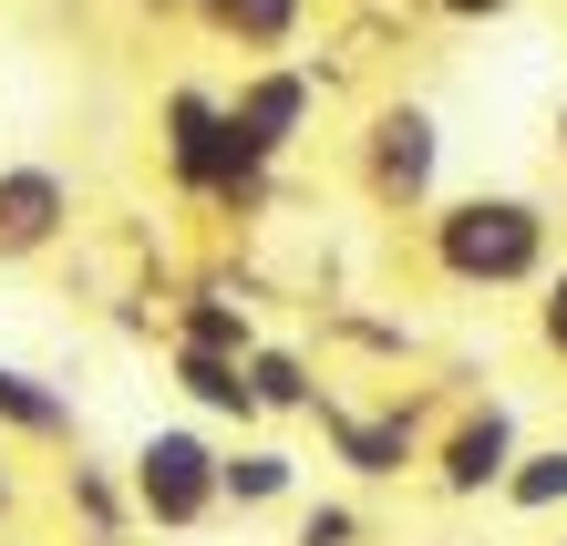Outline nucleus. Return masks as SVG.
I'll return each instance as SVG.
<instances>
[{"label":"nucleus","mask_w":567,"mask_h":546,"mask_svg":"<svg viewBox=\"0 0 567 546\" xmlns=\"http://www.w3.org/2000/svg\"><path fill=\"white\" fill-rule=\"evenodd\" d=\"M454 382H423V392H392V402H351L341 382L320 392V454L341 464V485L351 495H382V485H413L423 474V454H433V433H444V413H454Z\"/></svg>","instance_id":"obj_4"},{"label":"nucleus","mask_w":567,"mask_h":546,"mask_svg":"<svg viewBox=\"0 0 567 546\" xmlns=\"http://www.w3.org/2000/svg\"><path fill=\"white\" fill-rule=\"evenodd\" d=\"M299 474H310V464H299L279 433H238V443H227V516H289Z\"/></svg>","instance_id":"obj_13"},{"label":"nucleus","mask_w":567,"mask_h":546,"mask_svg":"<svg viewBox=\"0 0 567 546\" xmlns=\"http://www.w3.org/2000/svg\"><path fill=\"white\" fill-rule=\"evenodd\" d=\"M506 516H526V526H547V516H567V443H526V464L506 474Z\"/></svg>","instance_id":"obj_16"},{"label":"nucleus","mask_w":567,"mask_h":546,"mask_svg":"<svg viewBox=\"0 0 567 546\" xmlns=\"http://www.w3.org/2000/svg\"><path fill=\"white\" fill-rule=\"evenodd\" d=\"M423 21H444V31H495V21H516L526 0H413Z\"/></svg>","instance_id":"obj_19"},{"label":"nucleus","mask_w":567,"mask_h":546,"mask_svg":"<svg viewBox=\"0 0 567 546\" xmlns=\"http://www.w3.org/2000/svg\"><path fill=\"white\" fill-rule=\"evenodd\" d=\"M547 155H557V176H567V93H557V114H547Z\"/></svg>","instance_id":"obj_21"},{"label":"nucleus","mask_w":567,"mask_h":546,"mask_svg":"<svg viewBox=\"0 0 567 546\" xmlns=\"http://www.w3.org/2000/svg\"><path fill=\"white\" fill-rule=\"evenodd\" d=\"M341 165L372 217H433L444 207V114L423 93H372L341 134Z\"/></svg>","instance_id":"obj_3"},{"label":"nucleus","mask_w":567,"mask_h":546,"mask_svg":"<svg viewBox=\"0 0 567 546\" xmlns=\"http://www.w3.org/2000/svg\"><path fill=\"white\" fill-rule=\"evenodd\" d=\"M403 546H454V536H403Z\"/></svg>","instance_id":"obj_23"},{"label":"nucleus","mask_w":567,"mask_h":546,"mask_svg":"<svg viewBox=\"0 0 567 546\" xmlns=\"http://www.w3.org/2000/svg\"><path fill=\"white\" fill-rule=\"evenodd\" d=\"M289 546H372V505L351 485L341 495H299L289 505Z\"/></svg>","instance_id":"obj_17"},{"label":"nucleus","mask_w":567,"mask_h":546,"mask_svg":"<svg viewBox=\"0 0 567 546\" xmlns=\"http://www.w3.org/2000/svg\"><path fill=\"white\" fill-rule=\"evenodd\" d=\"M320 104H330V83L299 52L289 62H238V83H227V124H238V145L269 155V165H289L320 134Z\"/></svg>","instance_id":"obj_7"},{"label":"nucleus","mask_w":567,"mask_h":546,"mask_svg":"<svg viewBox=\"0 0 567 546\" xmlns=\"http://www.w3.org/2000/svg\"><path fill=\"white\" fill-rule=\"evenodd\" d=\"M165 340L248 361L269 330H258V299H248V279H227V268H196V279H176V299H165Z\"/></svg>","instance_id":"obj_9"},{"label":"nucleus","mask_w":567,"mask_h":546,"mask_svg":"<svg viewBox=\"0 0 567 546\" xmlns=\"http://www.w3.org/2000/svg\"><path fill=\"white\" fill-rule=\"evenodd\" d=\"M124 485H135V516L155 536H207L227 516V433L196 423V413L145 423L135 454H124Z\"/></svg>","instance_id":"obj_5"},{"label":"nucleus","mask_w":567,"mask_h":546,"mask_svg":"<svg viewBox=\"0 0 567 546\" xmlns=\"http://www.w3.org/2000/svg\"><path fill=\"white\" fill-rule=\"evenodd\" d=\"M526 340H537V361H547V371H567V258L547 268V289L526 299Z\"/></svg>","instance_id":"obj_18"},{"label":"nucleus","mask_w":567,"mask_h":546,"mask_svg":"<svg viewBox=\"0 0 567 546\" xmlns=\"http://www.w3.org/2000/svg\"><path fill=\"white\" fill-rule=\"evenodd\" d=\"M0 443H31V454H83V402L73 382L31 361H0Z\"/></svg>","instance_id":"obj_11"},{"label":"nucleus","mask_w":567,"mask_h":546,"mask_svg":"<svg viewBox=\"0 0 567 546\" xmlns=\"http://www.w3.org/2000/svg\"><path fill=\"white\" fill-rule=\"evenodd\" d=\"M21 526V443H0V536Z\"/></svg>","instance_id":"obj_20"},{"label":"nucleus","mask_w":567,"mask_h":546,"mask_svg":"<svg viewBox=\"0 0 567 546\" xmlns=\"http://www.w3.org/2000/svg\"><path fill=\"white\" fill-rule=\"evenodd\" d=\"M155 176L176 207L217 217V227H258L279 207V165L238 145V124H227V83H196L176 73L155 93Z\"/></svg>","instance_id":"obj_2"},{"label":"nucleus","mask_w":567,"mask_h":546,"mask_svg":"<svg viewBox=\"0 0 567 546\" xmlns=\"http://www.w3.org/2000/svg\"><path fill=\"white\" fill-rule=\"evenodd\" d=\"M155 361H165V392H176L196 423H227V433H258V423H269V413H258L248 361H227V351H186V340H155Z\"/></svg>","instance_id":"obj_10"},{"label":"nucleus","mask_w":567,"mask_h":546,"mask_svg":"<svg viewBox=\"0 0 567 546\" xmlns=\"http://www.w3.org/2000/svg\"><path fill=\"white\" fill-rule=\"evenodd\" d=\"M248 382H258V413H269V423H310L320 392H330V371L299 351V340H258V351H248Z\"/></svg>","instance_id":"obj_15"},{"label":"nucleus","mask_w":567,"mask_h":546,"mask_svg":"<svg viewBox=\"0 0 567 546\" xmlns=\"http://www.w3.org/2000/svg\"><path fill=\"white\" fill-rule=\"evenodd\" d=\"M62 516L83 526V546H124L145 516H135V485H124V464H104V454H73L62 464Z\"/></svg>","instance_id":"obj_14"},{"label":"nucleus","mask_w":567,"mask_h":546,"mask_svg":"<svg viewBox=\"0 0 567 546\" xmlns=\"http://www.w3.org/2000/svg\"><path fill=\"white\" fill-rule=\"evenodd\" d=\"M547 546H567V516H557V536H547Z\"/></svg>","instance_id":"obj_24"},{"label":"nucleus","mask_w":567,"mask_h":546,"mask_svg":"<svg viewBox=\"0 0 567 546\" xmlns=\"http://www.w3.org/2000/svg\"><path fill=\"white\" fill-rule=\"evenodd\" d=\"M413 258L454 299H537L557 268V207L526 186H464L433 217H413Z\"/></svg>","instance_id":"obj_1"},{"label":"nucleus","mask_w":567,"mask_h":546,"mask_svg":"<svg viewBox=\"0 0 567 546\" xmlns=\"http://www.w3.org/2000/svg\"><path fill=\"white\" fill-rule=\"evenodd\" d=\"M73 227H83L73 165H52V155H11V165H0V268L62 258V248H73Z\"/></svg>","instance_id":"obj_8"},{"label":"nucleus","mask_w":567,"mask_h":546,"mask_svg":"<svg viewBox=\"0 0 567 546\" xmlns=\"http://www.w3.org/2000/svg\"><path fill=\"white\" fill-rule=\"evenodd\" d=\"M135 11H145V21H186L196 0H135Z\"/></svg>","instance_id":"obj_22"},{"label":"nucleus","mask_w":567,"mask_h":546,"mask_svg":"<svg viewBox=\"0 0 567 546\" xmlns=\"http://www.w3.org/2000/svg\"><path fill=\"white\" fill-rule=\"evenodd\" d=\"M310 21H320V0H196V11H186V31H196V42L248 52V62H289Z\"/></svg>","instance_id":"obj_12"},{"label":"nucleus","mask_w":567,"mask_h":546,"mask_svg":"<svg viewBox=\"0 0 567 546\" xmlns=\"http://www.w3.org/2000/svg\"><path fill=\"white\" fill-rule=\"evenodd\" d=\"M516 464H526L516 402L506 392H464L454 413H444V433H433V454H423V485L444 495V505H495Z\"/></svg>","instance_id":"obj_6"}]
</instances>
